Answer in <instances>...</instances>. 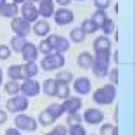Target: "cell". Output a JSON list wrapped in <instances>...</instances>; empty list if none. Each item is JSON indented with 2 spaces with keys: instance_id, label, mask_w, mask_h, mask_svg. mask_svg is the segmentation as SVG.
Returning a JSON list of instances; mask_svg holds the SVG:
<instances>
[{
  "instance_id": "obj_38",
  "label": "cell",
  "mask_w": 135,
  "mask_h": 135,
  "mask_svg": "<svg viewBox=\"0 0 135 135\" xmlns=\"http://www.w3.org/2000/svg\"><path fill=\"white\" fill-rule=\"evenodd\" d=\"M107 76H109V79L112 84H114V85L118 84V69L117 68H114L110 72H108Z\"/></svg>"
},
{
  "instance_id": "obj_44",
  "label": "cell",
  "mask_w": 135,
  "mask_h": 135,
  "mask_svg": "<svg viewBox=\"0 0 135 135\" xmlns=\"http://www.w3.org/2000/svg\"><path fill=\"white\" fill-rule=\"evenodd\" d=\"M26 0H13V2L14 3H16V4H19V3H23V2H25Z\"/></svg>"
},
{
  "instance_id": "obj_17",
  "label": "cell",
  "mask_w": 135,
  "mask_h": 135,
  "mask_svg": "<svg viewBox=\"0 0 135 135\" xmlns=\"http://www.w3.org/2000/svg\"><path fill=\"white\" fill-rule=\"evenodd\" d=\"M22 69V75L23 78H33L38 74V65L36 64L35 61H25L24 64H21Z\"/></svg>"
},
{
  "instance_id": "obj_43",
  "label": "cell",
  "mask_w": 135,
  "mask_h": 135,
  "mask_svg": "<svg viewBox=\"0 0 135 135\" xmlns=\"http://www.w3.org/2000/svg\"><path fill=\"white\" fill-rule=\"evenodd\" d=\"M71 1H72V0H56V2H57L59 5H61V6H66V5H69V4L71 3Z\"/></svg>"
},
{
  "instance_id": "obj_37",
  "label": "cell",
  "mask_w": 135,
  "mask_h": 135,
  "mask_svg": "<svg viewBox=\"0 0 135 135\" xmlns=\"http://www.w3.org/2000/svg\"><path fill=\"white\" fill-rule=\"evenodd\" d=\"M38 51H39L40 53H42V54L46 55V54H50V53H52V51H53V50H52L51 45L49 44L47 40H46V39H44V40H41V41L39 42Z\"/></svg>"
},
{
  "instance_id": "obj_47",
  "label": "cell",
  "mask_w": 135,
  "mask_h": 135,
  "mask_svg": "<svg viewBox=\"0 0 135 135\" xmlns=\"http://www.w3.org/2000/svg\"><path fill=\"white\" fill-rule=\"evenodd\" d=\"M117 54H118V50H116V52H115V62H116V63H118V58H117Z\"/></svg>"
},
{
  "instance_id": "obj_35",
  "label": "cell",
  "mask_w": 135,
  "mask_h": 135,
  "mask_svg": "<svg viewBox=\"0 0 135 135\" xmlns=\"http://www.w3.org/2000/svg\"><path fill=\"white\" fill-rule=\"evenodd\" d=\"M82 122V118L80 117V115L76 112V113H71V114H68V117H66V123L69 126H72V124H77V123H81Z\"/></svg>"
},
{
  "instance_id": "obj_45",
  "label": "cell",
  "mask_w": 135,
  "mask_h": 135,
  "mask_svg": "<svg viewBox=\"0 0 135 135\" xmlns=\"http://www.w3.org/2000/svg\"><path fill=\"white\" fill-rule=\"evenodd\" d=\"M5 3H6V0H0V8H1Z\"/></svg>"
},
{
  "instance_id": "obj_14",
  "label": "cell",
  "mask_w": 135,
  "mask_h": 135,
  "mask_svg": "<svg viewBox=\"0 0 135 135\" xmlns=\"http://www.w3.org/2000/svg\"><path fill=\"white\" fill-rule=\"evenodd\" d=\"M73 89L76 93L80 95H86L92 90L91 80L86 77H78L73 83Z\"/></svg>"
},
{
  "instance_id": "obj_34",
  "label": "cell",
  "mask_w": 135,
  "mask_h": 135,
  "mask_svg": "<svg viewBox=\"0 0 135 135\" xmlns=\"http://www.w3.org/2000/svg\"><path fill=\"white\" fill-rule=\"evenodd\" d=\"M69 135H86V131L85 129L82 127L81 123H77V124H72L69 126Z\"/></svg>"
},
{
  "instance_id": "obj_13",
  "label": "cell",
  "mask_w": 135,
  "mask_h": 135,
  "mask_svg": "<svg viewBox=\"0 0 135 135\" xmlns=\"http://www.w3.org/2000/svg\"><path fill=\"white\" fill-rule=\"evenodd\" d=\"M22 58L24 61H36L38 58V49L32 42H25L21 49Z\"/></svg>"
},
{
  "instance_id": "obj_24",
  "label": "cell",
  "mask_w": 135,
  "mask_h": 135,
  "mask_svg": "<svg viewBox=\"0 0 135 135\" xmlns=\"http://www.w3.org/2000/svg\"><path fill=\"white\" fill-rule=\"evenodd\" d=\"M26 42L25 40V37H21V36H18V35H15L11 38V47L13 49L14 52L16 53H20L21 52V49L22 46L24 45V43Z\"/></svg>"
},
{
  "instance_id": "obj_18",
  "label": "cell",
  "mask_w": 135,
  "mask_h": 135,
  "mask_svg": "<svg viewBox=\"0 0 135 135\" xmlns=\"http://www.w3.org/2000/svg\"><path fill=\"white\" fill-rule=\"evenodd\" d=\"M50 23L46 20H38L33 25V32L39 37H44L50 33Z\"/></svg>"
},
{
  "instance_id": "obj_6",
  "label": "cell",
  "mask_w": 135,
  "mask_h": 135,
  "mask_svg": "<svg viewBox=\"0 0 135 135\" xmlns=\"http://www.w3.org/2000/svg\"><path fill=\"white\" fill-rule=\"evenodd\" d=\"M14 123L18 130H23L27 132L35 131L37 129V120L25 114H19L14 118Z\"/></svg>"
},
{
  "instance_id": "obj_4",
  "label": "cell",
  "mask_w": 135,
  "mask_h": 135,
  "mask_svg": "<svg viewBox=\"0 0 135 135\" xmlns=\"http://www.w3.org/2000/svg\"><path fill=\"white\" fill-rule=\"evenodd\" d=\"M5 108L9 113L23 112L28 108V100L24 95H16L7 99Z\"/></svg>"
},
{
  "instance_id": "obj_25",
  "label": "cell",
  "mask_w": 135,
  "mask_h": 135,
  "mask_svg": "<svg viewBox=\"0 0 135 135\" xmlns=\"http://www.w3.org/2000/svg\"><path fill=\"white\" fill-rule=\"evenodd\" d=\"M70 39L75 43H81L85 39V34L83 31L79 27H74L70 32Z\"/></svg>"
},
{
  "instance_id": "obj_9",
  "label": "cell",
  "mask_w": 135,
  "mask_h": 135,
  "mask_svg": "<svg viewBox=\"0 0 135 135\" xmlns=\"http://www.w3.org/2000/svg\"><path fill=\"white\" fill-rule=\"evenodd\" d=\"M104 119V113L96 108H89L83 112V120L89 124H99Z\"/></svg>"
},
{
  "instance_id": "obj_5",
  "label": "cell",
  "mask_w": 135,
  "mask_h": 135,
  "mask_svg": "<svg viewBox=\"0 0 135 135\" xmlns=\"http://www.w3.org/2000/svg\"><path fill=\"white\" fill-rule=\"evenodd\" d=\"M11 30L18 36L26 37L31 31V23L22 17H14L11 20Z\"/></svg>"
},
{
  "instance_id": "obj_33",
  "label": "cell",
  "mask_w": 135,
  "mask_h": 135,
  "mask_svg": "<svg viewBox=\"0 0 135 135\" xmlns=\"http://www.w3.org/2000/svg\"><path fill=\"white\" fill-rule=\"evenodd\" d=\"M100 28H101V31L103 32V34H105V35H111V34L115 31V23H114L113 19L107 18Z\"/></svg>"
},
{
  "instance_id": "obj_26",
  "label": "cell",
  "mask_w": 135,
  "mask_h": 135,
  "mask_svg": "<svg viewBox=\"0 0 135 135\" xmlns=\"http://www.w3.org/2000/svg\"><path fill=\"white\" fill-rule=\"evenodd\" d=\"M107 18H108V17H107V14H105L104 11H102V9H97V11H95V12L93 13L92 17H91V19H92V20L94 21V23L97 25L98 30L101 27V25L103 24V22L105 21Z\"/></svg>"
},
{
  "instance_id": "obj_36",
  "label": "cell",
  "mask_w": 135,
  "mask_h": 135,
  "mask_svg": "<svg viewBox=\"0 0 135 135\" xmlns=\"http://www.w3.org/2000/svg\"><path fill=\"white\" fill-rule=\"evenodd\" d=\"M44 135H68V129L63 124L56 126L51 132H47Z\"/></svg>"
},
{
  "instance_id": "obj_48",
  "label": "cell",
  "mask_w": 135,
  "mask_h": 135,
  "mask_svg": "<svg viewBox=\"0 0 135 135\" xmlns=\"http://www.w3.org/2000/svg\"><path fill=\"white\" fill-rule=\"evenodd\" d=\"M26 1H30V2H33V3H35V2H38L39 0H26Z\"/></svg>"
},
{
  "instance_id": "obj_10",
  "label": "cell",
  "mask_w": 135,
  "mask_h": 135,
  "mask_svg": "<svg viewBox=\"0 0 135 135\" xmlns=\"http://www.w3.org/2000/svg\"><path fill=\"white\" fill-rule=\"evenodd\" d=\"M60 105L62 108L63 113H66V114L76 113L81 109L82 100L79 97H76V96H72V97L69 96L68 98L64 99V101Z\"/></svg>"
},
{
  "instance_id": "obj_39",
  "label": "cell",
  "mask_w": 135,
  "mask_h": 135,
  "mask_svg": "<svg viewBox=\"0 0 135 135\" xmlns=\"http://www.w3.org/2000/svg\"><path fill=\"white\" fill-rule=\"evenodd\" d=\"M11 49L5 45V44H0V59L1 60H6L11 56Z\"/></svg>"
},
{
  "instance_id": "obj_28",
  "label": "cell",
  "mask_w": 135,
  "mask_h": 135,
  "mask_svg": "<svg viewBox=\"0 0 135 135\" xmlns=\"http://www.w3.org/2000/svg\"><path fill=\"white\" fill-rule=\"evenodd\" d=\"M38 121L39 123H41L42 126H50L52 123H54L56 121V119L47 112V110H43L42 112H40L39 116H38Z\"/></svg>"
},
{
  "instance_id": "obj_41",
  "label": "cell",
  "mask_w": 135,
  "mask_h": 135,
  "mask_svg": "<svg viewBox=\"0 0 135 135\" xmlns=\"http://www.w3.org/2000/svg\"><path fill=\"white\" fill-rule=\"evenodd\" d=\"M4 135H21V133L16 128H8V129L5 130Z\"/></svg>"
},
{
  "instance_id": "obj_11",
  "label": "cell",
  "mask_w": 135,
  "mask_h": 135,
  "mask_svg": "<svg viewBox=\"0 0 135 135\" xmlns=\"http://www.w3.org/2000/svg\"><path fill=\"white\" fill-rule=\"evenodd\" d=\"M54 21L58 25H68L74 20V13L68 8H58L54 12Z\"/></svg>"
},
{
  "instance_id": "obj_40",
  "label": "cell",
  "mask_w": 135,
  "mask_h": 135,
  "mask_svg": "<svg viewBox=\"0 0 135 135\" xmlns=\"http://www.w3.org/2000/svg\"><path fill=\"white\" fill-rule=\"evenodd\" d=\"M110 4H111V0H94V5L97 9L104 11L110 6Z\"/></svg>"
},
{
  "instance_id": "obj_30",
  "label": "cell",
  "mask_w": 135,
  "mask_h": 135,
  "mask_svg": "<svg viewBox=\"0 0 135 135\" xmlns=\"http://www.w3.org/2000/svg\"><path fill=\"white\" fill-rule=\"evenodd\" d=\"M100 135H118V127L112 123H103L99 129Z\"/></svg>"
},
{
  "instance_id": "obj_23",
  "label": "cell",
  "mask_w": 135,
  "mask_h": 135,
  "mask_svg": "<svg viewBox=\"0 0 135 135\" xmlns=\"http://www.w3.org/2000/svg\"><path fill=\"white\" fill-rule=\"evenodd\" d=\"M70 86L68 83L63 82H58L57 81V86H56V94L55 96L58 97L59 99H65L70 96Z\"/></svg>"
},
{
  "instance_id": "obj_46",
  "label": "cell",
  "mask_w": 135,
  "mask_h": 135,
  "mask_svg": "<svg viewBox=\"0 0 135 135\" xmlns=\"http://www.w3.org/2000/svg\"><path fill=\"white\" fill-rule=\"evenodd\" d=\"M2 80H3V76H2V70L0 68V84L2 83Z\"/></svg>"
},
{
  "instance_id": "obj_15",
  "label": "cell",
  "mask_w": 135,
  "mask_h": 135,
  "mask_svg": "<svg viewBox=\"0 0 135 135\" xmlns=\"http://www.w3.org/2000/svg\"><path fill=\"white\" fill-rule=\"evenodd\" d=\"M38 15L43 18H50L55 12V6L53 0H39V5L37 7Z\"/></svg>"
},
{
  "instance_id": "obj_1",
  "label": "cell",
  "mask_w": 135,
  "mask_h": 135,
  "mask_svg": "<svg viewBox=\"0 0 135 135\" xmlns=\"http://www.w3.org/2000/svg\"><path fill=\"white\" fill-rule=\"evenodd\" d=\"M95 56L93 57V64L92 71L93 74L98 78H103L108 75L109 66H110V59H111V50H98L94 51Z\"/></svg>"
},
{
  "instance_id": "obj_32",
  "label": "cell",
  "mask_w": 135,
  "mask_h": 135,
  "mask_svg": "<svg viewBox=\"0 0 135 135\" xmlns=\"http://www.w3.org/2000/svg\"><path fill=\"white\" fill-rule=\"evenodd\" d=\"M46 110H47V112H49L55 119L59 118V117L63 114V111H62L61 105H60L59 103H57V102H53V103H51V104L46 108Z\"/></svg>"
},
{
  "instance_id": "obj_22",
  "label": "cell",
  "mask_w": 135,
  "mask_h": 135,
  "mask_svg": "<svg viewBox=\"0 0 135 135\" xmlns=\"http://www.w3.org/2000/svg\"><path fill=\"white\" fill-rule=\"evenodd\" d=\"M7 76L12 79V80H22L23 75H22V69H21V64H12L8 66L7 69Z\"/></svg>"
},
{
  "instance_id": "obj_31",
  "label": "cell",
  "mask_w": 135,
  "mask_h": 135,
  "mask_svg": "<svg viewBox=\"0 0 135 135\" xmlns=\"http://www.w3.org/2000/svg\"><path fill=\"white\" fill-rule=\"evenodd\" d=\"M55 79L58 81V82H63V83H70L72 80H73V74L70 72V71H66V70H62L60 72H58L56 74V77Z\"/></svg>"
},
{
  "instance_id": "obj_27",
  "label": "cell",
  "mask_w": 135,
  "mask_h": 135,
  "mask_svg": "<svg viewBox=\"0 0 135 135\" xmlns=\"http://www.w3.org/2000/svg\"><path fill=\"white\" fill-rule=\"evenodd\" d=\"M80 28L83 31L84 34H93L95 33L98 27L97 25L94 23V21L90 18V19H84L82 22H81V25H80Z\"/></svg>"
},
{
  "instance_id": "obj_12",
  "label": "cell",
  "mask_w": 135,
  "mask_h": 135,
  "mask_svg": "<svg viewBox=\"0 0 135 135\" xmlns=\"http://www.w3.org/2000/svg\"><path fill=\"white\" fill-rule=\"evenodd\" d=\"M21 15H22V18L25 19L30 23L36 21L39 16L35 3L30 2V1L23 2L22 6H21Z\"/></svg>"
},
{
  "instance_id": "obj_29",
  "label": "cell",
  "mask_w": 135,
  "mask_h": 135,
  "mask_svg": "<svg viewBox=\"0 0 135 135\" xmlns=\"http://www.w3.org/2000/svg\"><path fill=\"white\" fill-rule=\"evenodd\" d=\"M4 90L8 95H17L20 92V84L17 80L11 79V81H7L4 84Z\"/></svg>"
},
{
  "instance_id": "obj_7",
  "label": "cell",
  "mask_w": 135,
  "mask_h": 135,
  "mask_svg": "<svg viewBox=\"0 0 135 135\" xmlns=\"http://www.w3.org/2000/svg\"><path fill=\"white\" fill-rule=\"evenodd\" d=\"M49 44L51 45L52 50L58 53H64L69 50L70 47V42L69 40L60 35H56V34H51L47 36L46 38Z\"/></svg>"
},
{
  "instance_id": "obj_49",
  "label": "cell",
  "mask_w": 135,
  "mask_h": 135,
  "mask_svg": "<svg viewBox=\"0 0 135 135\" xmlns=\"http://www.w3.org/2000/svg\"><path fill=\"white\" fill-rule=\"evenodd\" d=\"M76 1H82V0H76Z\"/></svg>"
},
{
  "instance_id": "obj_42",
  "label": "cell",
  "mask_w": 135,
  "mask_h": 135,
  "mask_svg": "<svg viewBox=\"0 0 135 135\" xmlns=\"http://www.w3.org/2000/svg\"><path fill=\"white\" fill-rule=\"evenodd\" d=\"M7 120V113L3 110H0V124H3Z\"/></svg>"
},
{
  "instance_id": "obj_16",
  "label": "cell",
  "mask_w": 135,
  "mask_h": 135,
  "mask_svg": "<svg viewBox=\"0 0 135 135\" xmlns=\"http://www.w3.org/2000/svg\"><path fill=\"white\" fill-rule=\"evenodd\" d=\"M76 62L79 68L83 70H89L93 64V55L89 52H81L76 59Z\"/></svg>"
},
{
  "instance_id": "obj_19",
  "label": "cell",
  "mask_w": 135,
  "mask_h": 135,
  "mask_svg": "<svg viewBox=\"0 0 135 135\" xmlns=\"http://www.w3.org/2000/svg\"><path fill=\"white\" fill-rule=\"evenodd\" d=\"M111 47H112V41L110 40V38L107 37V35L98 36L93 41V50L94 51L104 50V49L111 50Z\"/></svg>"
},
{
  "instance_id": "obj_3",
  "label": "cell",
  "mask_w": 135,
  "mask_h": 135,
  "mask_svg": "<svg viewBox=\"0 0 135 135\" xmlns=\"http://www.w3.org/2000/svg\"><path fill=\"white\" fill-rule=\"evenodd\" d=\"M64 63H65V59L62 53L54 52V53L46 54L44 58L41 60L40 65L43 71L49 72V71H54V70H58L62 68Z\"/></svg>"
},
{
  "instance_id": "obj_8",
  "label": "cell",
  "mask_w": 135,
  "mask_h": 135,
  "mask_svg": "<svg viewBox=\"0 0 135 135\" xmlns=\"http://www.w3.org/2000/svg\"><path fill=\"white\" fill-rule=\"evenodd\" d=\"M40 90H41L40 83L37 80L32 79V78L24 79V81L20 84V92L25 97H34V96H37L40 93Z\"/></svg>"
},
{
  "instance_id": "obj_20",
  "label": "cell",
  "mask_w": 135,
  "mask_h": 135,
  "mask_svg": "<svg viewBox=\"0 0 135 135\" xmlns=\"http://www.w3.org/2000/svg\"><path fill=\"white\" fill-rule=\"evenodd\" d=\"M18 14V5L14 2L5 3L0 8V15L4 18H14Z\"/></svg>"
},
{
  "instance_id": "obj_2",
  "label": "cell",
  "mask_w": 135,
  "mask_h": 135,
  "mask_svg": "<svg viewBox=\"0 0 135 135\" xmlns=\"http://www.w3.org/2000/svg\"><path fill=\"white\" fill-rule=\"evenodd\" d=\"M116 98V86L114 84H104L93 93V101L100 105L111 104Z\"/></svg>"
},
{
  "instance_id": "obj_21",
  "label": "cell",
  "mask_w": 135,
  "mask_h": 135,
  "mask_svg": "<svg viewBox=\"0 0 135 135\" xmlns=\"http://www.w3.org/2000/svg\"><path fill=\"white\" fill-rule=\"evenodd\" d=\"M56 86H57V80L53 78H47L43 81L42 84L43 93L50 97H54L56 94Z\"/></svg>"
}]
</instances>
